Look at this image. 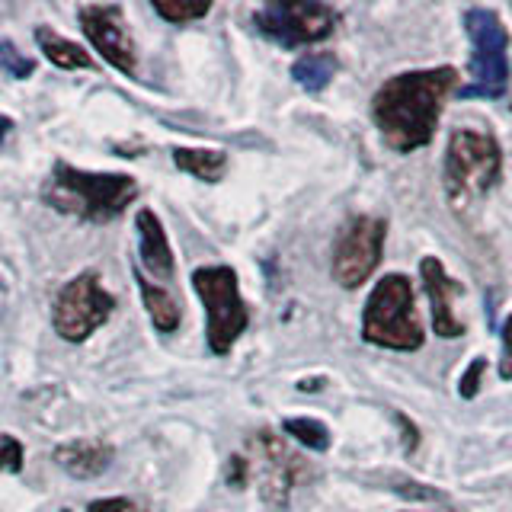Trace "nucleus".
<instances>
[{
    "label": "nucleus",
    "mask_w": 512,
    "mask_h": 512,
    "mask_svg": "<svg viewBox=\"0 0 512 512\" xmlns=\"http://www.w3.org/2000/svg\"><path fill=\"white\" fill-rule=\"evenodd\" d=\"M442 512H455V509H442Z\"/></svg>",
    "instance_id": "obj_29"
},
{
    "label": "nucleus",
    "mask_w": 512,
    "mask_h": 512,
    "mask_svg": "<svg viewBox=\"0 0 512 512\" xmlns=\"http://www.w3.org/2000/svg\"><path fill=\"white\" fill-rule=\"evenodd\" d=\"M336 68H340L336 55H330V52H311V55H301L292 64V77L308 93H320L336 77Z\"/></svg>",
    "instance_id": "obj_18"
},
{
    "label": "nucleus",
    "mask_w": 512,
    "mask_h": 512,
    "mask_svg": "<svg viewBox=\"0 0 512 512\" xmlns=\"http://www.w3.org/2000/svg\"><path fill=\"white\" fill-rule=\"evenodd\" d=\"M87 512H135V503L125 496H112V500H93Z\"/></svg>",
    "instance_id": "obj_26"
},
{
    "label": "nucleus",
    "mask_w": 512,
    "mask_h": 512,
    "mask_svg": "<svg viewBox=\"0 0 512 512\" xmlns=\"http://www.w3.org/2000/svg\"><path fill=\"white\" fill-rule=\"evenodd\" d=\"M250 480V464H247V458L244 455H231V461H228V484L231 487H244Z\"/></svg>",
    "instance_id": "obj_25"
},
{
    "label": "nucleus",
    "mask_w": 512,
    "mask_h": 512,
    "mask_svg": "<svg viewBox=\"0 0 512 512\" xmlns=\"http://www.w3.org/2000/svg\"><path fill=\"white\" fill-rule=\"evenodd\" d=\"M445 196L455 208H464L471 199L487 192L503 180V151L493 135L477 128H458L445 148Z\"/></svg>",
    "instance_id": "obj_4"
},
{
    "label": "nucleus",
    "mask_w": 512,
    "mask_h": 512,
    "mask_svg": "<svg viewBox=\"0 0 512 512\" xmlns=\"http://www.w3.org/2000/svg\"><path fill=\"white\" fill-rule=\"evenodd\" d=\"M173 164L183 173L196 176L202 183H218L228 173V154L224 151H208V148H176Z\"/></svg>",
    "instance_id": "obj_17"
},
{
    "label": "nucleus",
    "mask_w": 512,
    "mask_h": 512,
    "mask_svg": "<svg viewBox=\"0 0 512 512\" xmlns=\"http://www.w3.org/2000/svg\"><path fill=\"white\" fill-rule=\"evenodd\" d=\"M464 29H468L474 55H471V84L461 87V100H500L509 90V32L496 10L471 7L464 13Z\"/></svg>",
    "instance_id": "obj_6"
},
{
    "label": "nucleus",
    "mask_w": 512,
    "mask_h": 512,
    "mask_svg": "<svg viewBox=\"0 0 512 512\" xmlns=\"http://www.w3.org/2000/svg\"><path fill=\"white\" fill-rule=\"evenodd\" d=\"M250 474H256L260 480V496L272 506V509H285L288 500H292V490L301 480V458H295L285 448V442L279 436H272L269 429L256 432L250 439Z\"/></svg>",
    "instance_id": "obj_10"
},
{
    "label": "nucleus",
    "mask_w": 512,
    "mask_h": 512,
    "mask_svg": "<svg viewBox=\"0 0 512 512\" xmlns=\"http://www.w3.org/2000/svg\"><path fill=\"white\" fill-rule=\"evenodd\" d=\"M420 279L426 288V298L432 304V330H436V336H442V340L464 336V320L458 317L461 282H455L452 276H448L439 256H423Z\"/></svg>",
    "instance_id": "obj_12"
},
{
    "label": "nucleus",
    "mask_w": 512,
    "mask_h": 512,
    "mask_svg": "<svg viewBox=\"0 0 512 512\" xmlns=\"http://www.w3.org/2000/svg\"><path fill=\"white\" fill-rule=\"evenodd\" d=\"M138 199V183L128 173H90L58 160L42 186V202L77 221L109 224Z\"/></svg>",
    "instance_id": "obj_2"
},
{
    "label": "nucleus",
    "mask_w": 512,
    "mask_h": 512,
    "mask_svg": "<svg viewBox=\"0 0 512 512\" xmlns=\"http://www.w3.org/2000/svg\"><path fill=\"white\" fill-rule=\"evenodd\" d=\"M192 288L205 304V340L215 356H228L250 324V311L240 298V282L231 266H199Z\"/></svg>",
    "instance_id": "obj_5"
},
{
    "label": "nucleus",
    "mask_w": 512,
    "mask_h": 512,
    "mask_svg": "<svg viewBox=\"0 0 512 512\" xmlns=\"http://www.w3.org/2000/svg\"><path fill=\"white\" fill-rule=\"evenodd\" d=\"M336 23H340V13L327 4H311V0H272L253 13V26L282 48L324 42L333 36Z\"/></svg>",
    "instance_id": "obj_8"
},
{
    "label": "nucleus",
    "mask_w": 512,
    "mask_h": 512,
    "mask_svg": "<svg viewBox=\"0 0 512 512\" xmlns=\"http://www.w3.org/2000/svg\"><path fill=\"white\" fill-rule=\"evenodd\" d=\"M0 471L20 474L23 471V445L13 436H0Z\"/></svg>",
    "instance_id": "obj_22"
},
{
    "label": "nucleus",
    "mask_w": 512,
    "mask_h": 512,
    "mask_svg": "<svg viewBox=\"0 0 512 512\" xmlns=\"http://www.w3.org/2000/svg\"><path fill=\"white\" fill-rule=\"evenodd\" d=\"M112 298L96 272H80L61 288L52 304V327L64 343H84L112 317Z\"/></svg>",
    "instance_id": "obj_7"
},
{
    "label": "nucleus",
    "mask_w": 512,
    "mask_h": 512,
    "mask_svg": "<svg viewBox=\"0 0 512 512\" xmlns=\"http://www.w3.org/2000/svg\"><path fill=\"white\" fill-rule=\"evenodd\" d=\"M10 128H13V122H10L7 116H0V141H4V138L10 135Z\"/></svg>",
    "instance_id": "obj_27"
},
{
    "label": "nucleus",
    "mask_w": 512,
    "mask_h": 512,
    "mask_svg": "<svg viewBox=\"0 0 512 512\" xmlns=\"http://www.w3.org/2000/svg\"><path fill=\"white\" fill-rule=\"evenodd\" d=\"M320 384H324V381H301V384H298V388H301V391H317V388H320Z\"/></svg>",
    "instance_id": "obj_28"
},
{
    "label": "nucleus",
    "mask_w": 512,
    "mask_h": 512,
    "mask_svg": "<svg viewBox=\"0 0 512 512\" xmlns=\"http://www.w3.org/2000/svg\"><path fill=\"white\" fill-rule=\"evenodd\" d=\"M282 429L311 452H327L330 448V429L320 420H311V416H292V420L282 423Z\"/></svg>",
    "instance_id": "obj_19"
},
{
    "label": "nucleus",
    "mask_w": 512,
    "mask_h": 512,
    "mask_svg": "<svg viewBox=\"0 0 512 512\" xmlns=\"http://www.w3.org/2000/svg\"><path fill=\"white\" fill-rule=\"evenodd\" d=\"M484 372H487V359H480V356H477V359L468 365V372L461 375V388H458V391H461V397H464V400H471V397L477 394L480 378H484Z\"/></svg>",
    "instance_id": "obj_23"
},
{
    "label": "nucleus",
    "mask_w": 512,
    "mask_h": 512,
    "mask_svg": "<svg viewBox=\"0 0 512 512\" xmlns=\"http://www.w3.org/2000/svg\"><path fill=\"white\" fill-rule=\"evenodd\" d=\"M61 512H71V509H61Z\"/></svg>",
    "instance_id": "obj_30"
},
{
    "label": "nucleus",
    "mask_w": 512,
    "mask_h": 512,
    "mask_svg": "<svg viewBox=\"0 0 512 512\" xmlns=\"http://www.w3.org/2000/svg\"><path fill=\"white\" fill-rule=\"evenodd\" d=\"M458 87V71L442 68L407 71L388 77L372 96V119L391 151L410 154L426 148L439 128L445 100Z\"/></svg>",
    "instance_id": "obj_1"
},
{
    "label": "nucleus",
    "mask_w": 512,
    "mask_h": 512,
    "mask_svg": "<svg viewBox=\"0 0 512 512\" xmlns=\"http://www.w3.org/2000/svg\"><path fill=\"white\" fill-rule=\"evenodd\" d=\"M384 237H388V224L384 218L356 215L349 218L333 244V279L343 288H359L372 279V272L381 263Z\"/></svg>",
    "instance_id": "obj_9"
},
{
    "label": "nucleus",
    "mask_w": 512,
    "mask_h": 512,
    "mask_svg": "<svg viewBox=\"0 0 512 512\" xmlns=\"http://www.w3.org/2000/svg\"><path fill=\"white\" fill-rule=\"evenodd\" d=\"M135 228H138V240H141V266L151 272L154 279L160 282H170L173 279V250H170V240H167V231L160 218L151 212V208H141L138 218H135Z\"/></svg>",
    "instance_id": "obj_13"
},
{
    "label": "nucleus",
    "mask_w": 512,
    "mask_h": 512,
    "mask_svg": "<svg viewBox=\"0 0 512 512\" xmlns=\"http://www.w3.org/2000/svg\"><path fill=\"white\" fill-rule=\"evenodd\" d=\"M0 68H4L10 77L26 80V77H32V71H36V61L26 58L13 42H0Z\"/></svg>",
    "instance_id": "obj_21"
},
{
    "label": "nucleus",
    "mask_w": 512,
    "mask_h": 512,
    "mask_svg": "<svg viewBox=\"0 0 512 512\" xmlns=\"http://www.w3.org/2000/svg\"><path fill=\"white\" fill-rule=\"evenodd\" d=\"M77 20L90 45L103 55L109 68H116L128 77L138 71V48L125 23V10L119 4H87L77 10Z\"/></svg>",
    "instance_id": "obj_11"
},
{
    "label": "nucleus",
    "mask_w": 512,
    "mask_h": 512,
    "mask_svg": "<svg viewBox=\"0 0 512 512\" xmlns=\"http://www.w3.org/2000/svg\"><path fill=\"white\" fill-rule=\"evenodd\" d=\"M362 340L394 352H416L423 346L426 333L420 314H416L413 285L407 276L391 272L375 285L362 311Z\"/></svg>",
    "instance_id": "obj_3"
},
{
    "label": "nucleus",
    "mask_w": 512,
    "mask_h": 512,
    "mask_svg": "<svg viewBox=\"0 0 512 512\" xmlns=\"http://www.w3.org/2000/svg\"><path fill=\"white\" fill-rule=\"evenodd\" d=\"M36 42H39V52L55 64V68H61V71H80V68H93V58L80 48L77 42H71V39H64V36H58V32H52V29H45V26H39L36 29Z\"/></svg>",
    "instance_id": "obj_16"
},
{
    "label": "nucleus",
    "mask_w": 512,
    "mask_h": 512,
    "mask_svg": "<svg viewBox=\"0 0 512 512\" xmlns=\"http://www.w3.org/2000/svg\"><path fill=\"white\" fill-rule=\"evenodd\" d=\"M55 464L61 471H68L77 480H90L100 477L112 458H116V448L103 439H77V442H64L55 448Z\"/></svg>",
    "instance_id": "obj_14"
},
{
    "label": "nucleus",
    "mask_w": 512,
    "mask_h": 512,
    "mask_svg": "<svg viewBox=\"0 0 512 512\" xmlns=\"http://www.w3.org/2000/svg\"><path fill=\"white\" fill-rule=\"evenodd\" d=\"M154 10L160 20H167L173 26H183V23H192V20H202V16L212 10V4H186V0H154Z\"/></svg>",
    "instance_id": "obj_20"
},
{
    "label": "nucleus",
    "mask_w": 512,
    "mask_h": 512,
    "mask_svg": "<svg viewBox=\"0 0 512 512\" xmlns=\"http://www.w3.org/2000/svg\"><path fill=\"white\" fill-rule=\"evenodd\" d=\"M503 359H500V378L503 381H512V314L506 317L503 324Z\"/></svg>",
    "instance_id": "obj_24"
},
{
    "label": "nucleus",
    "mask_w": 512,
    "mask_h": 512,
    "mask_svg": "<svg viewBox=\"0 0 512 512\" xmlns=\"http://www.w3.org/2000/svg\"><path fill=\"white\" fill-rule=\"evenodd\" d=\"M135 282L141 288V301H144V308H148L154 330L157 333H176V330H180V320H183L180 301H176L164 285L144 279L141 272H135Z\"/></svg>",
    "instance_id": "obj_15"
}]
</instances>
